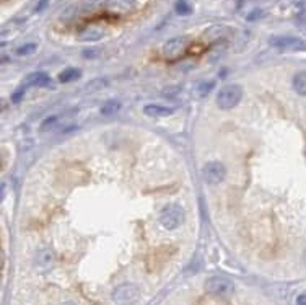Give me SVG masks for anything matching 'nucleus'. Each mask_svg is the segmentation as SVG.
I'll list each match as a JSON object with an SVG mask.
<instances>
[{
    "label": "nucleus",
    "mask_w": 306,
    "mask_h": 305,
    "mask_svg": "<svg viewBox=\"0 0 306 305\" xmlns=\"http://www.w3.org/2000/svg\"><path fill=\"white\" fill-rule=\"evenodd\" d=\"M243 98V89L236 83L225 85L217 93V106L220 110H233Z\"/></svg>",
    "instance_id": "f257e3e1"
},
{
    "label": "nucleus",
    "mask_w": 306,
    "mask_h": 305,
    "mask_svg": "<svg viewBox=\"0 0 306 305\" xmlns=\"http://www.w3.org/2000/svg\"><path fill=\"white\" fill-rule=\"evenodd\" d=\"M183 221H184V209L179 204H168L160 212V224L168 230L178 229L183 224Z\"/></svg>",
    "instance_id": "f03ea898"
},
{
    "label": "nucleus",
    "mask_w": 306,
    "mask_h": 305,
    "mask_svg": "<svg viewBox=\"0 0 306 305\" xmlns=\"http://www.w3.org/2000/svg\"><path fill=\"white\" fill-rule=\"evenodd\" d=\"M187 48H189V39L186 36H178V38H173L165 42L162 48V54L165 59L174 61V59H179L181 56H184Z\"/></svg>",
    "instance_id": "7ed1b4c3"
},
{
    "label": "nucleus",
    "mask_w": 306,
    "mask_h": 305,
    "mask_svg": "<svg viewBox=\"0 0 306 305\" xmlns=\"http://www.w3.org/2000/svg\"><path fill=\"white\" fill-rule=\"evenodd\" d=\"M206 290L214 295H230L235 290V284L225 276H212L206 282Z\"/></svg>",
    "instance_id": "20e7f679"
},
{
    "label": "nucleus",
    "mask_w": 306,
    "mask_h": 305,
    "mask_svg": "<svg viewBox=\"0 0 306 305\" xmlns=\"http://www.w3.org/2000/svg\"><path fill=\"white\" fill-rule=\"evenodd\" d=\"M202 177L206 183L218 185L225 180V177H227V168H225V165L222 162H217V160L209 162L202 168Z\"/></svg>",
    "instance_id": "39448f33"
},
{
    "label": "nucleus",
    "mask_w": 306,
    "mask_h": 305,
    "mask_svg": "<svg viewBox=\"0 0 306 305\" xmlns=\"http://www.w3.org/2000/svg\"><path fill=\"white\" fill-rule=\"evenodd\" d=\"M269 45L279 51H301L306 49V42L295 36H274L269 39Z\"/></svg>",
    "instance_id": "423d86ee"
},
{
    "label": "nucleus",
    "mask_w": 306,
    "mask_h": 305,
    "mask_svg": "<svg viewBox=\"0 0 306 305\" xmlns=\"http://www.w3.org/2000/svg\"><path fill=\"white\" fill-rule=\"evenodd\" d=\"M138 297V287L134 284H121L113 290V300L116 303H130Z\"/></svg>",
    "instance_id": "0eeeda50"
},
{
    "label": "nucleus",
    "mask_w": 306,
    "mask_h": 305,
    "mask_svg": "<svg viewBox=\"0 0 306 305\" xmlns=\"http://www.w3.org/2000/svg\"><path fill=\"white\" fill-rule=\"evenodd\" d=\"M106 10L114 13V15H126L132 12L135 7V0H106Z\"/></svg>",
    "instance_id": "6e6552de"
},
{
    "label": "nucleus",
    "mask_w": 306,
    "mask_h": 305,
    "mask_svg": "<svg viewBox=\"0 0 306 305\" xmlns=\"http://www.w3.org/2000/svg\"><path fill=\"white\" fill-rule=\"evenodd\" d=\"M105 36L103 28L99 26H86L83 28L82 31L78 33V39L80 41H85V42H93V41H99L101 38Z\"/></svg>",
    "instance_id": "1a4fd4ad"
},
{
    "label": "nucleus",
    "mask_w": 306,
    "mask_h": 305,
    "mask_svg": "<svg viewBox=\"0 0 306 305\" xmlns=\"http://www.w3.org/2000/svg\"><path fill=\"white\" fill-rule=\"evenodd\" d=\"M34 265H36V268L38 270H41V271H47V270H50L53 268V265H54V253L50 251V250H41L38 255H36V261H34Z\"/></svg>",
    "instance_id": "9d476101"
},
{
    "label": "nucleus",
    "mask_w": 306,
    "mask_h": 305,
    "mask_svg": "<svg viewBox=\"0 0 306 305\" xmlns=\"http://www.w3.org/2000/svg\"><path fill=\"white\" fill-rule=\"evenodd\" d=\"M25 85L28 86H47L53 85V82H50V77L46 74V72H33V74H30L26 77V80L23 82Z\"/></svg>",
    "instance_id": "9b49d317"
},
{
    "label": "nucleus",
    "mask_w": 306,
    "mask_h": 305,
    "mask_svg": "<svg viewBox=\"0 0 306 305\" xmlns=\"http://www.w3.org/2000/svg\"><path fill=\"white\" fill-rule=\"evenodd\" d=\"M143 113L150 116V118H163V116H170L173 113V108H166L162 105H145Z\"/></svg>",
    "instance_id": "f8f14e48"
},
{
    "label": "nucleus",
    "mask_w": 306,
    "mask_h": 305,
    "mask_svg": "<svg viewBox=\"0 0 306 305\" xmlns=\"http://www.w3.org/2000/svg\"><path fill=\"white\" fill-rule=\"evenodd\" d=\"M291 85H293V90L298 93V95L306 97V70L296 72Z\"/></svg>",
    "instance_id": "ddd939ff"
},
{
    "label": "nucleus",
    "mask_w": 306,
    "mask_h": 305,
    "mask_svg": "<svg viewBox=\"0 0 306 305\" xmlns=\"http://www.w3.org/2000/svg\"><path fill=\"white\" fill-rule=\"evenodd\" d=\"M106 4V0H82L80 4V10L83 13H94L99 9H103Z\"/></svg>",
    "instance_id": "4468645a"
},
{
    "label": "nucleus",
    "mask_w": 306,
    "mask_h": 305,
    "mask_svg": "<svg viewBox=\"0 0 306 305\" xmlns=\"http://www.w3.org/2000/svg\"><path fill=\"white\" fill-rule=\"evenodd\" d=\"M121 110V103L116 100H108L106 103H103V106H101V114L105 116H111V114H116Z\"/></svg>",
    "instance_id": "2eb2a0df"
},
{
    "label": "nucleus",
    "mask_w": 306,
    "mask_h": 305,
    "mask_svg": "<svg viewBox=\"0 0 306 305\" xmlns=\"http://www.w3.org/2000/svg\"><path fill=\"white\" fill-rule=\"evenodd\" d=\"M80 75H82V72H80L78 69H65L59 75V82H62V83L74 82V80H77V78H80Z\"/></svg>",
    "instance_id": "dca6fc26"
},
{
    "label": "nucleus",
    "mask_w": 306,
    "mask_h": 305,
    "mask_svg": "<svg viewBox=\"0 0 306 305\" xmlns=\"http://www.w3.org/2000/svg\"><path fill=\"white\" fill-rule=\"evenodd\" d=\"M174 9H176V13H179V15H191L192 13V7L186 0H178Z\"/></svg>",
    "instance_id": "f3484780"
},
{
    "label": "nucleus",
    "mask_w": 306,
    "mask_h": 305,
    "mask_svg": "<svg viewBox=\"0 0 306 305\" xmlns=\"http://www.w3.org/2000/svg\"><path fill=\"white\" fill-rule=\"evenodd\" d=\"M214 85H215L214 82H203V83H200V85L197 86V89H195V90H197V97H199V98L207 97L209 93L212 92Z\"/></svg>",
    "instance_id": "a211bd4d"
},
{
    "label": "nucleus",
    "mask_w": 306,
    "mask_h": 305,
    "mask_svg": "<svg viewBox=\"0 0 306 305\" xmlns=\"http://www.w3.org/2000/svg\"><path fill=\"white\" fill-rule=\"evenodd\" d=\"M36 48H38L36 42H28V45H23V46H20L17 49V56H30V54L34 53Z\"/></svg>",
    "instance_id": "6ab92c4d"
},
{
    "label": "nucleus",
    "mask_w": 306,
    "mask_h": 305,
    "mask_svg": "<svg viewBox=\"0 0 306 305\" xmlns=\"http://www.w3.org/2000/svg\"><path fill=\"white\" fill-rule=\"evenodd\" d=\"M106 85H108V80H106V78H98V80H93V82H90L88 85H86V86H88V89H86V90H88V92L99 90L101 86H103V89H105Z\"/></svg>",
    "instance_id": "aec40b11"
},
{
    "label": "nucleus",
    "mask_w": 306,
    "mask_h": 305,
    "mask_svg": "<svg viewBox=\"0 0 306 305\" xmlns=\"http://www.w3.org/2000/svg\"><path fill=\"white\" fill-rule=\"evenodd\" d=\"M26 89H28V85L23 83V85H21L15 93H13V95H12V101H13V103H20V101L23 100L25 93H26Z\"/></svg>",
    "instance_id": "412c9836"
},
{
    "label": "nucleus",
    "mask_w": 306,
    "mask_h": 305,
    "mask_svg": "<svg viewBox=\"0 0 306 305\" xmlns=\"http://www.w3.org/2000/svg\"><path fill=\"white\" fill-rule=\"evenodd\" d=\"M47 2H49V0H39V4L36 5V12H41V10H44V7L47 5Z\"/></svg>",
    "instance_id": "4be33fe9"
},
{
    "label": "nucleus",
    "mask_w": 306,
    "mask_h": 305,
    "mask_svg": "<svg viewBox=\"0 0 306 305\" xmlns=\"http://www.w3.org/2000/svg\"><path fill=\"white\" fill-rule=\"evenodd\" d=\"M296 305H306V294L298 295V299H296Z\"/></svg>",
    "instance_id": "5701e85b"
},
{
    "label": "nucleus",
    "mask_w": 306,
    "mask_h": 305,
    "mask_svg": "<svg viewBox=\"0 0 306 305\" xmlns=\"http://www.w3.org/2000/svg\"><path fill=\"white\" fill-rule=\"evenodd\" d=\"M298 21H300V23H304L306 25V10H303L300 15H298Z\"/></svg>",
    "instance_id": "b1692460"
},
{
    "label": "nucleus",
    "mask_w": 306,
    "mask_h": 305,
    "mask_svg": "<svg viewBox=\"0 0 306 305\" xmlns=\"http://www.w3.org/2000/svg\"><path fill=\"white\" fill-rule=\"evenodd\" d=\"M98 54V51H83V56L85 57H94Z\"/></svg>",
    "instance_id": "393cba45"
},
{
    "label": "nucleus",
    "mask_w": 306,
    "mask_h": 305,
    "mask_svg": "<svg viewBox=\"0 0 306 305\" xmlns=\"http://www.w3.org/2000/svg\"><path fill=\"white\" fill-rule=\"evenodd\" d=\"M258 15L261 17V12H259V10H256V12H254V13H251V15H249V20L252 21L254 18H258Z\"/></svg>",
    "instance_id": "a878e982"
},
{
    "label": "nucleus",
    "mask_w": 306,
    "mask_h": 305,
    "mask_svg": "<svg viewBox=\"0 0 306 305\" xmlns=\"http://www.w3.org/2000/svg\"><path fill=\"white\" fill-rule=\"evenodd\" d=\"M61 305H75L74 302H64V303H61Z\"/></svg>",
    "instance_id": "bb28decb"
},
{
    "label": "nucleus",
    "mask_w": 306,
    "mask_h": 305,
    "mask_svg": "<svg viewBox=\"0 0 306 305\" xmlns=\"http://www.w3.org/2000/svg\"><path fill=\"white\" fill-rule=\"evenodd\" d=\"M303 263L306 265V250H304V253H303Z\"/></svg>",
    "instance_id": "cd10ccee"
}]
</instances>
